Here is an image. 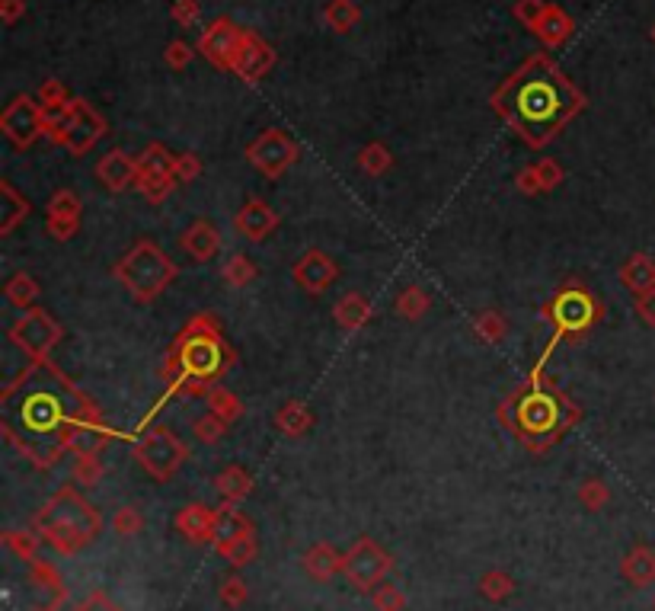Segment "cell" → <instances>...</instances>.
<instances>
[{
  "label": "cell",
  "mask_w": 655,
  "mask_h": 611,
  "mask_svg": "<svg viewBox=\"0 0 655 611\" xmlns=\"http://www.w3.org/2000/svg\"><path fill=\"white\" fill-rule=\"evenodd\" d=\"M96 410V400L80 391L52 359L26 362L23 372L0 388V436L45 471L71 452L74 429Z\"/></svg>",
  "instance_id": "obj_1"
},
{
  "label": "cell",
  "mask_w": 655,
  "mask_h": 611,
  "mask_svg": "<svg viewBox=\"0 0 655 611\" xmlns=\"http://www.w3.org/2000/svg\"><path fill=\"white\" fill-rule=\"evenodd\" d=\"M489 106L528 148H547L588 100L547 52H534L493 90Z\"/></svg>",
  "instance_id": "obj_2"
},
{
  "label": "cell",
  "mask_w": 655,
  "mask_h": 611,
  "mask_svg": "<svg viewBox=\"0 0 655 611\" xmlns=\"http://www.w3.org/2000/svg\"><path fill=\"white\" fill-rule=\"evenodd\" d=\"M579 420H582L579 404L569 394H563V388H556L553 378H547L544 365H537L499 404V423L531 455L550 452L563 436H569V429Z\"/></svg>",
  "instance_id": "obj_3"
},
{
  "label": "cell",
  "mask_w": 655,
  "mask_h": 611,
  "mask_svg": "<svg viewBox=\"0 0 655 611\" xmlns=\"http://www.w3.org/2000/svg\"><path fill=\"white\" fill-rule=\"evenodd\" d=\"M237 362V352L224 340V330L215 314H195L186 320V327L176 333V340L163 359V391L160 404L163 407L170 397H205L221 378L231 372Z\"/></svg>",
  "instance_id": "obj_4"
},
{
  "label": "cell",
  "mask_w": 655,
  "mask_h": 611,
  "mask_svg": "<svg viewBox=\"0 0 655 611\" xmlns=\"http://www.w3.org/2000/svg\"><path fill=\"white\" fill-rule=\"evenodd\" d=\"M36 532L52 551L74 557L103 535V516L74 487H61L52 500L36 512Z\"/></svg>",
  "instance_id": "obj_5"
},
{
  "label": "cell",
  "mask_w": 655,
  "mask_h": 611,
  "mask_svg": "<svg viewBox=\"0 0 655 611\" xmlns=\"http://www.w3.org/2000/svg\"><path fill=\"white\" fill-rule=\"evenodd\" d=\"M540 317L547 320L550 333H553L550 343H547V352H544V359H547L560 343H579L601 324L604 301L592 292V288L569 282L544 304V308H540Z\"/></svg>",
  "instance_id": "obj_6"
},
{
  "label": "cell",
  "mask_w": 655,
  "mask_h": 611,
  "mask_svg": "<svg viewBox=\"0 0 655 611\" xmlns=\"http://www.w3.org/2000/svg\"><path fill=\"white\" fill-rule=\"evenodd\" d=\"M112 276H116V282L138 304H151L176 282L179 266L154 244V240H138V244L112 266Z\"/></svg>",
  "instance_id": "obj_7"
},
{
  "label": "cell",
  "mask_w": 655,
  "mask_h": 611,
  "mask_svg": "<svg viewBox=\"0 0 655 611\" xmlns=\"http://www.w3.org/2000/svg\"><path fill=\"white\" fill-rule=\"evenodd\" d=\"M135 461L141 464L147 477L167 484V480L189 461V445L179 439L170 426H154V429H147L141 442L135 445Z\"/></svg>",
  "instance_id": "obj_8"
},
{
  "label": "cell",
  "mask_w": 655,
  "mask_h": 611,
  "mask_svg": "<svg viewBox=\"0 0 655 611\" xmlns=\"http://www.w3.org/2000/svg\"><path fill=\"white\" fill-rule=\"evenodd\" d=\"M106 132H109L106 119L93 109V103H87L84 96H77V100H71V106H68V116H64L55 132H48L45 138L61 144V148L71 151L74 157H84L87 151L96 148V141H100Z\"/></svg>",
  "instance_id": "obj_9"
},
{
  "label": "cell",
  "mask_w": 655,
  "mask_h": 611,
  "mask_svg": "<svg viewBox=\"0 0 655 611\" xmlns=\"http://www.w3.org/2000/svg\"><path fill=\"white\" fill-rule=\"evenodd\" d=\"M7 340L23 352L29 362L52 359V349L64 340V327L45 308H29L10 327Z\"/></svg>",
  "instance_id": "obj_10"
},
{
  "label": "cell",
  "mask_w": 655,
  "mask_h": 611,
  "mask_svg": "<svg viewBox=\"0 0 655 611\" xmlns=\"http://www.w3.org/2000/svg\"><path fill=\"white\" fill-rule=\"evenodd\" d=\"M301 148L288 132L282 128H266L262 135H256V141L247 144V160L250 167H256L266 180H282V173H288L294 164H298Z\"/></svg>",
  "instance_id": "obj_11"
},
{
  "label": "cell",
  "mask_w": 655,
  "mask_h": 611,
  "mask_svg": "<svg viewBox=\"0 0 655 611\" xmlns=\"http://www.w3.org/2000/svg\"><path fill=\"white\" fill-rule=\"evenodd\" d=\"M390 570H393V557L374 538H358L346 551V564H342V576L358 592L378 589Z\"/></svg>",
  "instance_id": "obj_12"
},
{
  "label": "cell",
  "mask_w": 655,
  "mask_h": 611,
  "mask_svg": "<svg viewBox=\"0 0 655 611\" xmlns=\"http://www.w3.org/2000/svg\"><path fill=\"white\" fill-rule=\"evenodd\" d=\"M0 132L7 135V141L16 151L32 148L39 138H45V109L36 96H16L7 103V109L0 112Z\"/></svg>",
  "instance_id": "obj_13"
},
{
  "label": "cell",
  "mask_w": 655,
  "mask_h": 611,
  "mask_svg": "<svg viewBox=\"0 0 655 611\" xmlns=\"http://www.w3.org/2000/svg\"><path fill=\"white\" fill-rule=\"evenodd\" d=\"M240 26L231 23L227 16H218L215 23H211L199 42H195V48H199V55L211 64V68H218V71H231L234 68V55H237V45H240Z\"/></svg>",
  "instance_id": "obj_14"
},
{
  "label": "cell",
  "mask_w": 655,
  "mask_h": 611,
  "mask_svg": "<svg viewBox=\"0 0 655 611\" xmlns=\"http://www.w3.org/2000/svg\"><path fill=\"white\" fill-rule=\"evenodd\" d=\"M291 276H294V282H298L301 292L317 298L339 279V266L330 253H323L320 247H310L298 256V263L291 266Z\"/></svg>",
  "instance_id": "obj_15"
},
{
  "label": "cell",
  "mask_w": 655,
  "mask_h": 611,
  "mask_svg": "<svg viewBox=\"0 0 655 611\" xmlns=\"http://www.w3.org/2000/svg\"><path fill=\"white\" fill-rule=\"evenodd\" d=\"M275 64V48L259 36L253 29L240 32V45L234 55V74L243 80V84H256L259 77H266Z\"/></svg>",
  "instance_id": "obj_16"
},
{
  "label": "cell",
  "mask_w": 655,
  "mask_h": 611,
  "mask_svg": "<svg viewBox=\"0 0 655 611\" xmlns=\"http://www.w3.org/2000/svg\"><path fill=\"white\" fill-rule=\"evenodd\" d=\"M80 215H84V205H80V196L71 189H58L52 199L45 205V228L55 240H71L80 231Z\"/></svg>",
  "instance_id": "obj_17"
},
{
  "label": "cell",
  "mask_w": 655,
  "mask_h": 611,
  "mask_svg": "<svg viewBox=\"0 0 655 611\" xmlns=\"http://www.w3.org/2000/svg\"><path fill=\"white\" fill-rule=\"evenodd\" d=\"M96 180L119 196V192L135 186V180H138V157H128L122 148L106 151L100 160H96Z\"/></svg>",
  "instance_id": "obj_18"
},
{
  "label": "cell",
  "mask_w": 655,
  "mask_h": 611,
  "mask_svg": "<svg viewBox=\"0 0 655 611\" xmlns=\"http://www.w3.org/2000/svg\"><path fill=\"white\" fill-rule=\"evenodd\" d=\"M176 532L189 544H211L215 541V525H218V509L205 503H189L176 512Z\"/></svg>",
  "instance_id": "obj_19"
},
{
  "label": "cell",
  "mask_w": 655,
  "mask_h": 611,
  "mask_svg": "<svg viewBox=\"0 0 655 611\" xmlns=\"http://www.w3.org/2000/svg\"><path fill=\"white\" fill-rule=\"evenodd\" d=\"M234 228H237L243 237H247V240H253V244H262V240L272 237V231L278 228V215L272 212L269 202L250 199V202L237 212Z\"/></svg>",
  "instance_id": "obj_20"
},
{
  "label": "cell",
  "mask_w": 655,
  "mask_h": 611,
  "mask_svg": "<svg viewBox=\"0 0 655 611\" xmlns=\"http://www.w3.org/2000/svg\"><path fill=\"white\" fill-rule=\"evenodd\" d=\"M112 432L103 420V410H96L93 416H87L84 423H80L74 429V436H71V452L74 458H93V455H103V448L112 442Z\"/></svg>",
  "instance_id": "obj_21"
},
{
  "label": "cell",
  "mask_w": 655,
  "mask_h": 611,
  "mask_svg": "<svg viewBox=\"0 0 655 611\" xmlns=\"http://www.w3.org/2000/svg\"><path fill=\"white\" fill-rule=\"evenodd\" d=\"M179 247H183V253L192 256L195 263H208L211 256H218V250H221V231L211 221L199 218L183 231V237H179Z\"/></svg>",
  "instance_id": "obj_22"
},
{
  "label": "cell",
  "mask_w": 655,
  "mask_h": 611,
  "mask_svg": "<svg viewBox=\"0 0 655 611\" xmlns=\"http://www.w3.org/2000/svg\"><path fill=\"white\" fill-rule=\"evenodd\" d=\"M301 564H304V573L310 576V580H317V583H330L333 576L342 573V564H346V554L336 551L333 544L317 541V544H310V548L304 551Z\"/></svg>",
  "instance_id": "obj_23"
},
{
  "label": "cell",
  "mask_w": 655,
  "mask_h": 611,
  "mask_svg": "<svg viewBox=\"0 0 655 611\" xmlns=\"http://www.w3.org/2000/svg\"><path fill=\"white\" fill-rule=\"evenodd\" d=\"M371 317H374V308H371V301H368L362 292L342 295V298L336 301V308H333V320H336V324L346 330V333L365 330V327L371 324Z\"/></svg>",
  "instance_id": "obj_24"
},
{
  "label": "cell",
  "mask_w": 655,
  "mask_h": 611,
  "mask_svg": "<svg viewBox=\"0 0 655 611\" xmlns=\"http://www.w3.org/2000/svg\"><path fill=\"white\" fill-rule=\"evenodd\" d=\"M617 279L627 292H633V298L646 295L655 288V260L649 253H633V256H627V263L620 266Z\"/></svg>",
  "instance_id": "obj_25"
},
{
  "label": "cell",
  "mask_w": 655,
  "mask_h": 611,
  "mask_svg": "<svg viewBox=\"0 0 655 611\" xmlns=\"http://www.w3.org/2000/svg\"><path fill=\"white\" fill-rule=\"evenodd\" d=\"M572 32H576V20H572V16L563 7L550 4L547 13H544V20L537 23L534 36L544 42L547 48H563L572 39Z\"/></svg>",
  "instance_id": "obj_26"
},
{
  "label": "cell",
  "mask_w": 655,
  "mask_h": 611,
  "mask_svg": "<svg viewBox=\"0 0 655 611\" xmlns=\"http://www.w3.org/2000/svg\"><path fill=\"white\" fill-rule=\"evenodd\" d=\"M253 532H256V525L243 516L234 503H224L218 509V525H215V541H211V548L221 551L224 544H231V541H237L243 535H253Z\"/></svg>",
  "instance_id": "obj_27"
},
{
  "label": "cell",
  "mask_w": 655,
  "mask_h": 611,
  "mask_svg": "<svg viewBox=\"0 0 655 611\" xmlns=\"http://www.w3.org/2000/svg\"><path fill=\"white\" fill-rule=\"evenodd\" d=\"M620 573L624 580L636 589H646L655 583V551L646 548V544H636V548L620 560Z\"/></svg>",
  "instance_id": "obj_28"
},
{
  "label": "cell",
  "mask_w": 655,
  "mask_h": 611,
  "mask_svg": "<svg viewBox=\"0 0 655 611\" xmlns=\"http://www.w3.org/2000/svg\"><path fill=\"white\" fill-rule=\"evenodd\" d=\"M314 426V413L304 404V400H285L275 413V429L288 439H301L307 436V429Z\"/></svg>",
  "instance_id": "obj_29"
},
{
  "label": "cell",
  "mask_w": 655,
  "mask_h": 611,
  "mask_svg": "<svg viewBox=\"0 0 655 611\" xmlns=\"http://www.w3.org/2000/svg\"><path fill=\"white\" fill-rule=\"evenodd\" d=\"M29 215V199L20 196V192L13 189L10 180H0V234H13L16 224L26 221Z\"/></svg>",
  "instance_id": "obj_30"
},
{
  "label": "cell",
  "mask_w": 655,
  "mask_h": 611,
  "mask_svg": "<svg viewBox=\"0 0 655 611\" xmlns=\"http://www.w3.org/2000/svg\"><path fill=\"white\" fill-rule=\"evenodd\" d=\"M215 490H218V496L224 503H243L247 496L253 493V477L240 468V464H231V468H224V471H218V477H215Z\"/></svg>",
  "instance_id": "obj_31"
},
{
  "label": "cell",
  "mask_w": 655,
  "mask_h": 611,
  "mask_svg": "<svg viewBox=\"0 0 655 611\" xmlns=\"http://www.w3.org/2000/svg\"><path fill=\"white\" fill-rule=\"evenodd\" d=\"M323 23L333 32H339V36H346V32H352L362 23V10H358L355 0H330V4L323 7Z\"/></svg>",
  "instance_id": "obj_32"
},
{
  "label": "cell",
  "mask_w": 655,
  "mask_h": 611,
  "mask_svg": "<svg viewBox=\"0 0 655 611\" xmlns=\"http://www.w3.org/2000/svg\"><path fill=\"white\" fill-rule=\"evenodd\" d=\"M39 282L29 276V272H16V276L7 279L4 285V298L13 304V308H20V311H29V308H36V301H39Z\"/></svg>",
  "instance_id": "obj_33"
},
{
  "label": "cell",
  "mask_w": 655,
  "mask_h": 611,
  "mask_svg": "<svg viewBox=\"0 0 655 611\" xmlns=\"http://www.w3.org/2000/svg\"><path fill=\"white\" fill-rule=\"evenodd\" d=\"M205 404H208V413L221 416L224 423L243 420V400L231 388H224V384H215V388L205 394Z\"/></svg>",
  "instance_id": "obj_34"
},
{
  "label": "cell",
  "mask_w": 655,
  "mask_h": 611,
  "mask_svg": "<svg viewBox=\"0 0 655 611\" xmlns=\"http://www.w3.org/2000/svg\"><path fill=\"white\" fill-rule=\"evenodd\" d=\"M473 333H477V340L486 343V346H499L505 336H509V320H505L502 311H480L473 317Z\"/></svg>",
  "instance_id": "obj_35"
},
{
  "label": "cell",
  "mask_w": 655,
  "mask_h": 611,
  "mask_svg": "<svg viewBox=\"0 0 655 611\" xmlns=\"http://www.w3.org/2000/svg\"><path fill=\"white\" fill-rule=\"evenodd\" d=\"M358 170H362L365 176H384L390 167H393V154L384 141H368L362 151H358Z\"/></svg>",
  "instance_id": "obj_36"
},
{
  "label": "cell",
  "mask_w": 655,
  "mask_h": 611,
  "mask_svg": "<svg viewBox=\"0 0 655 611\" xmlns=\"http://www.w3.org/2000/svg\"><path fill=\"white\" fill-rule=\"evenodd\" d=\"M39 544H45L39 538V532H26V528H10V532H4V548L16 557V560H23V564H32V560H39Z\"/></svg>",
  "instance_id": "obj_37"
},
{
  "label": "cell",
  "mask_w": 655,
  "mask_h": 611,
  "mask_svg": "<svg viewBox=\"0 0 655 611\" xmlns=\"http://www.w3.org/2000/svg\"><path fill=\"white\" fill-rule=\"evenodd\" d=\"M256 276H259V269H256V263L250 260L247 253L227 256L224 266H221V279L231 285V288H247Z\"/></svg>",
  "instance_id": "obj_38"
},
{
  "label": "cell",
  "mask_w": 655,
  "mask_h": 611,
  "mask_svg": "<svg viewBox=\"0 0 655 611\" xmlns=\"http://www.w3.org/2000/svg\"><path fill=\"white\" fill-rule=\"evenodd\" d=\"M173 186H176V176H170V173H147V170H138L135 189L141 192L147 202L160 205V202L173 192Z\"/></svg>",
  "instance_id": "obj_39"
},
{
  "label": "cell",
  "mask_w": 655,
  "mask_h": 611,
  "mask_svg": "<svg viewBox=\"0 0 655 611\" xmlns=\"http://www.w3.org/2000/svg\"><path fill=\"white\" fill-rule=\"evenodd\" d=\"M429 308H432V298L425 295L422 285H406L397 298V314L403 320H422L425 314H429Z\"/></svg>",
  "instance_id": "obj_40"
},
{
  "label": "cell",
  "mask_w": 655,
  "mask_h": 611,
  "mask_svg": "<svg viewBox=\"0 0 655 611\" xmlns=\"http://www.w3.org/2000/svg\"><path fill=\"white\" fill-rule=\"evenodd\" d=\"M227 564H231L234 570H243V567H250L253 560L259 557V541H256V532L253 535H243L231 544H224V548L218 551Z\"/></svg>",
  "instance_id": "obj_41"
},
{
  "label": "cell",
  "mask_w": 655,
  "mask_h": 611,
  "mask_svg": "<svg viewBox=\"0 0 655 611\" xmlns=\"http://www.w3.org/2000/svg\"><path fill=\"white\" fill-rule=\"evenodd\" d=\"M512 592H515V580L505 570H489L480 576V596L486 602H505L512 599Z\"/></svg>",
  "instance_id": "obj_42"
},
{
  "label": "cell",
  "mask_w": 655,
  "mask_h": 611,
  "mask_svg": "<svg viewBox=\"0 0 655 611\" xmlns=\"http://www.w3.org/2000/svg\"><path fill=\"white\" fill-rule=\"evenodd\" d=\"M32 580H36L45 592H52L55 596V608L64 602V596H68V589H64V580H61V573L52 567V564H45V560L39 557V560H32Z\"/></svg>",
  "instance_id": "obj_43"
},
{
  "label": "cell",
  "mask_w": 655,
  "mask_h": 611,
  "mask_svg": "<svg viewBox=\"0 0 655 611\" xmlns=\"http://www.w3.org/2000/svg\"><path fill=\"white\" fill-rule=\"evenodd\" d=\"M227 426H231V423H224L221 416L202 413L199 420L192 423V432H195V439H199L202 445H218V442L227 436Z\"/></svg>",
  "instance_id": "obj_44"
},
{
  "label": "cell",
  "mask_w": 655,
  "mask_h": 611,
  "mask_svg": "<svg viewBox=\"0 0 655 611\" xmlns=\"http://www.w3.org/2000/svg\"><path fill=\"white\" fill-rule=\"evenodd\" d=\"M579 503L588 509V512H601L604 506L611 503V487L604 484V480H598V477H592V480H585V484L579 487Z\"/></svg>",
  "instance_id": "obj_45"
},
{
  "label": "cell",
  "mask_w": 655,
  "mask_h": 611,
  "mask_svg": "<svg viewBox=\"0 0 655 611\" xmlns=\"http://www.w3.org/2000/svg\"><path fill=\"white\" fill-rule=\"evenodd\" d=\"M141 528H144V516L135 506H122L116 516H112V532H116L119 538H135V535H141Z\"/></svg>",
  "instance_id": "obj_46"
},
{
  "label": "cell",
  "mask_w": 655,
  "mask_h": 611,
  "mask_svg": "<svg viewBox=\"0 0 655 611\" xmlns=\"http://www.w3.org/2000/svg\"><path fill=\"white\" fill-rule=\"evenodd\" d=\"M74 480L80 487H96L103 480L106 468H103V461L100 455H93V458H74V468H71Z\"/></svg>",
  "instance_id": "obj_47"
},
{
  "label": "cell",
  "mask_w": 655,
  "mask_h": 611,
  "mask_svg": "<svg viewBox=\"0 0 655 611\" xmlns=\"http://www.w3.org/2000/svg\"><path fill=\"white\" fill-rule=\"evenodd\" d=\"M371 605L374 611H403L406 596L393 583H381L378 589H371Z\"/></svg>",
  "instance_id": "obj_48"
},
{
  "label": "cell",
  "mask_w": 655,
  "mask_h": 611,
  "mask_svg": "<svg viewBox=\"0 0 655 611\" xmlns=\"http://www.w3.org/2000/svg\"><path fill=\"white\" fill-rule=\"evenodd\" d=\"M547 0H515V7H512V13H515V20L521 23V26H528L531 32L537 29V23L544 20V13H547Z\"/></svg>",
  "instance_id": "obj_49"
},
{
  "label": "cell",
  "mask_w": 655,
  "mask_h": 611,
  "mask_svg": "<svg viewBox=\"0 0 655 611\" xmlns=\"http://www.w3.org/2000/svg\"><path fill=\"white\" fill-rule=\"evenodd\" d=\"M218 596H221V602L227 608H243L250 599V589H247V583L240 580V576H227V580L221 583V589H218Z\"/></svg>",
  "instance_id": "obj_50"
},
{
  "label": "cell",
  "mask_w": 655,
  "mask_h": 611,
  "mask_svg": "<svg viewBox=\"0 0 655 611\" xmlns=\"http://www.w3.org/2000/svg\"><path fill=\"white\" fill-rule=\"evenodd\" d=\"M534 167H537V176H540V186H544V192H553L556 186H563L566 170L560 167V160H553V157H540Z\"/></svg>",
  "instance_id": "obj_51"
},
{
  "label": "cell",
  "mask_w": 655,
  "mask_h": 611,
  "mask_svg": "<svg viewBox=\"0 0 655 611\" xmlns=\"http://www.w3.org/2000/svg\"><path fill=\"white\" fill-rule=\"evenodd\" d=\"M36 100L48 109V106H64V103H71V96H68V87H64L61 80L48 77V80H42V84H39Z\"/></svg>",
  "instance_id": "obj_52"
},
{
  "label": "cell",
  "mask_w": 655,
  "mask_h": 611,
  "mask_svg": "<svg viewBox=\"0 0 655 611\" xmlns=\"http://www.w3.org/2000/svg\"><path fill=\"white\" fill-rule=\"evenodd\" d=\"M173 176H176V183H195V180H199V176H202V160L195 157L192 151L176 154Z\"/></svg>",
  "instance_id": "obj_53"
},
{
  "label": "cell",
  "mask_w": 655,
  "mask_h": 611,
  "mask_svg": "<svg viewBox=\"0 0 655 611\" xmlns=\"http://www.w3.org/2000/svg\"><path fill=\"white\" fill-rule=\"evenodd\" d=\"M195 52H199V48H192L189 42H179V39H176V42L167 45V52H163V61H167V68L183 71V68H189V64H192Z\"/></svg>",
  "instance_id": "obj_54"
},
{
  "label": "cell",
  "mask_w": 655,
  "mask_h": 611,
  "mask_svg": "<svg viewBox=\"0 0 655 611\" xmlns=\"http://www.w3.org/2000/svg\"><path fill=\"white\" fill-rule=\"evenodd\" d=\"M170 16L173 20L189 29L199 23V16H202V7H199V0H173V7H170Z\"/></svg>",
  "instance_id": "obj_55"
},
{
  "label": "cell",
  "mask_w": 655,
  "mask_h": 611,
  "mask_svg": "<svg viewBox=\"0 0 655 611\" xmlns=\"http://www.w3.org/2000/svg\"><path fill=\"white\" fill-rule=\"evenodd\" d=\"M515 189L521 192V196H540L544 192V186H540V176H537V167L528 164L524 170H518L515 176Z\"/></svg>",
  "instance_id": "obj_56"
},
{
  "label": "cell",
  "mask_w": 655,
  "mask_h": 611,
  "mask_svg": "<svg viewBox=\"0 0 655 611\" xmlns=\"http://www.w3.org/2000/svg\"><path fill=\"white\" fill-rule=\"evenodd\" d=\"M71 611H119V605L112 602V599L106 596V592L96 589V592H90V596H87L84 602H80V605H74Z\"/></svg>",
  "instance_id": "obj_57"
},
{
  "label": "cell",
  "mask_w": 655,
  "mask_h": 611,
  "mask_svg": "<svg viewBox=\"0 0 655 611\" xmlns=\"http://www.w3.org/2000/svg\"><path fill=\"white\" fill-rule=\"evenodd\" d=\"M633 308H636V317H640L646 327H655V288L646 295H636Z\"/></svg>",
  "instance_id": "obj_58"
},
{
  "label": "cell",
  "mask_w": 655,
  "mask_h": 611,
  "mask_svg": "<svg viewBox=\"0 0 655 611\" xmlns=\"http://www.w3.org/2000/svg\"><path fill=\"white\" fill-rule=\"evenodd\" d=\"M26 16V0H0V20L7 26L20 23Z\"/></svg>",
  "instance_id": "obj_59"
},
{
  "label": "cell",
  "mask_w": 655,
  "mask_h": 611,
  "mask_svg": "<svg viewBox=\"0 0 655 611\" xmlns=\"http://www.w3.org/2000/svg\"><path fill=\"white\" fill-rule=\"evenodd\" d=\"M649 39H652V45H655V26L649 29Z\"/></svg>",
  "instance_id": "obj_60"
},
{
  "label": "cell",
  "mask_w": 655,
  "mask_h": 611,
  "mask_svg": "<svg viewBox=\"0 0 655 611\" xmlns=\"http://www.w3.org/2000/svg\"><path fill=\"white\" fill-rule=\"evenodd\" d=\"M42 611H55V608H52V605H48V608H42Z\"/></svg>",
  "instance_id": "obj_61"
}]
</instances>
